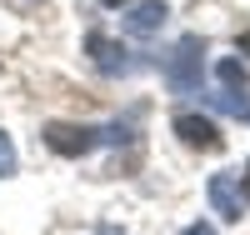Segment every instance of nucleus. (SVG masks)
<instances>
[{"label":"nucleus","instance_id":"nucleus-1","mask_svg":"<svg viewBox=\"0 0 250 235\" xmlns=\"http://www.w3.org/2000/svg\"><path fill=\"white\" fill-rule=\"evenodd\" d=\"M205 40L200 35H185L180 45H175V55L165 60V80H170V90H180V95H190V90H200V65H205Z\"/></svg>","mask_w":250,"mask_h":235},{"label":"nucleus","instance_id":"nucleus-2","mask_svg":"<svg viewBox=\"0 0 250 235\" xmlns=\"http://www.w3.org/2000/svg\"><path fill=\"white\" fill-rule=\"evenodd\" d=\"M95 140H100V130H90V125H70V120L45 125V145L55 155H90Z\"/></svg>","mask_w":250,"mask_h":235},{"label":"nucleus","instance_id":"nucleus-3","mask_svg":"<svg viewBox=\"0 0 250 235\" xmlns=\"http://www.w3.org/2000/svg\"><path fill=\"white\" fill-rule=\"evenodd\" d=\"M85 50H90V60H95V70L100 75H130L135 70V60H130V50L120 45V40H110V35H90L85 40Z\"/></svg>","mask_w":250,"mask_h":235},{"label":"nucleus","instance_id":"nucleus-4","mask_svg":"<svg viewBox=\"0 0 250 235\" xmlns=\"http://www.w3.org/2000/svg\"><path fill=\"white\" fill-rule=\"evenodd\" d=\"M205 195H210V205H215L220 220L240 225V215H245V185H235V175H210Z\"/></svg>","mask_w":250,"mask_h":235},{"label":"nucleus","instance_id":"nucleus-5","mask_svg":"<svg viewBox=\"0 0 250 235\" xmlns=\"http://www.w3.org/2000/svg\"><path fill=\"white\" fill-rule=\"evenodd\" d=\"M175 135L190 145V150H220V130H215V120H205V115H175Z\"/></svg>","mask_w":250,"mask_h":235},{"label":"nucleus","instance_id":"nucleus-6","mask_svg":"<svg viewBox=\"0 0 250 235\" xmlns=\"http://www.w3.org/2000/svg\"><path fill=\"white\" fill-rule=\"evenodd\" d=\"M165 15H170V5H165V0H140V5L125 15V30H130V35H150V30L165 25Z\"/></svg>","mask_w":250,"mask_h":235},{"label":"nucleus","instance_id":"nucleus-7","mask_svg":"<svg viewBox=\"0 0 250 235\" xmlns=\"http://www.w3.org/2000/svg\"><path fill=\"white\" fill-rule=\"evenodd\" d=\"M210 105H215V110H225V115L250 120V100H245V90H220V95H210Z\"/></svg>","mask_w":250,"mask_h":235},{"label":"nucleus","instance_id":"nucleus-8","mask_svg":"<svg viewBox=\"0 0 250 235\" xmlns=\"http://www.w3.org/2000/svg\"><path fill=\"white\" fill-rule=\"evenodd\" d=\"M215 75H220V85H225V90H245V60L225 55L220 65H215Z\"/></svg>","mask_w":250,"mask_h":235},{"label":"nucleus","instance_id":"nucleus-9","mask_svg":"<svg viewBox=\"0 0 250 235\" xmlns=\"http://www.w3.org/2000/svg\"><path fill=\"white\" fill-rule=\"evenodd\" d=\"M5 175H15V145H10V135L0 130V180Z\"/></svg>","mask_w":250,"mask_h":235},{"label":"nucleus","instance_id":"nucleus-10","mask_svg":"<svg viewBox=\"0 0 250 235\" xmlns=\"http://www.w3.org/2000/svg\"><path fill=\"white\" fill-rule=\"evenodd\" d=\"M185 235H215L210 225H190V230H185Z\"/></svg>","mask_w":250,"mask_h":235},{"label":"nucleus","instance_id":"nucleus-11","mask_svg":"<svg viewBox=\"0 0 250 235\" xmlns=\"http://www.w3.org/2000/svg\"><path fill=\"white\" fill-rule=\"evenodd\" d=\"M240 55H250V30H245V35H240Z\"/></svg>","mask_w":250,"mask_h":235},{"label":"nucleus","instance_id":"nucleus-12","mask_svg":"<svg viewBox=\"0 0 250 235\" xmlns=\"http://www.w3.org/2000/svg\"><path fill=\"white\" fill-rule=\"evenodd\" d=\"M240 185H245V195H250V160H245V175H240Z\"/></svg>","mask_w":250,"mask_h":235},{"label":"nucleus","instance_id":"nucleus-13","mask_svg":"<svg viewBox=\"0 0 250 235\" xmlns=\"http://www.w3.org/2000/svg\"><path fill=\"white\" fill-rule=\"evenodd\" d=\"M95 235H120V230H115V225H100V230H95Z\"/></svg>","mask_w":250,"mask_h":235},{"label":"nucleus","instance_id":"nucleus-14","mask_svg":"<svg viewBox=\"0 0 250 235\" xmlns=\"http://www.w3.org/2000/svg\"><path fill=\"white\" fill-rule=\"evenodd\" d=\"M15 5H20V10H30V5H40V0H15Z\"/></svg>","mask_w":250,"mask_h":235},{"label":"nucleus","instance_id":"nucleus-15","mask_svg":"<svg viewBox=\"0 0 250 235\" xmlns=\"http://www.w3.org/2000/svg\"><path fill=\"white\" fill-rule=\"evenodd\" d=\"M100 5H125V0H100Z\"/></svg>","mask_w":250,"mask_h":235}]
</instances>
